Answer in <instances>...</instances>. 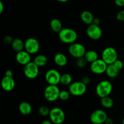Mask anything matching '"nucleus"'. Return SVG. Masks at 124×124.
Returning <instances> with one entry per match:
<instances>
[{
	"mask_svg": "<svg viewBox=\"0 0 124 124\" xmlns=\"http://www.w3.org/2000/svg\"><path fill=\"white\" fill-rule=\"evenodd\" d=\"M48 116L53 124H63L65 119V113L63 109L59 107H54L51 109Z\"/></svg>",
	"mask_w": 124,
	"mask_h": 124,
	"instance_id": "nucleus-5",
	"label": "nucleus"
},
{
	"mask_svg": "<svg viewBox=\"0 0 124 124\" xmlns=\"http://www.w3.org/2000/svg\"><path fill=\"white\" fill-rule=\"evenodd\" d=\"M13 40V39L12 38V36H5L4 38V41L5 42V43L8 44H12Z\"/></svg>",
	"mask_w": 124,
	"mask_h": 124,
	"instance_id": "nucleus-31",
	"label": "nucleus"
},
{
	"mask_svg": "<svg viewBox=\"0 0 124 124\" xmlns=\"http://www.w3.org/2000/svg\"><path fill=\"white\" fill-rule=\"evenodd\" d=\"M58 36L63 43L71 44L76 42L78 38V34L74 29L65 27L62 28L58 33Z\"/></svg>",
	"mask_w": 124,
	"mask_h": 124,
	"instance_id": "nucleus-1",
	"label": "nucleus"
},
{
	"mask_svg": "<svg viewBox=\"0 0 124 124\" xmlns=\"http://www.w3.org/2000/svg\"><path fill=\"white\" fill-rule=\"evenodd\" d=\"M113 91V85L108 80H102L96 87V92L100 98L109 96Z\"/></svg>",
	"mask_w": 124,
	"mask_h": 124,
	"instance_id": "nucleus-2",
	"label": "nucleus"
},
{
	"mask_svg": "<svg viewBox=\"0 0 124 124\" xmlns=\"http://www.w3.org/2000/svg\"><path fill=\"white\" fill-rule=\"evenodd\" d=\"M113 64L115 66V67H116V68L119 71L122 70V69H123L124 66L123 62L121 61V60H119V59H117V60L113 63Z\"/></svg>",
	"mask_w": 124,
	"mask_h": 124,
	"instance_id": "nucleus-29",
	"label": "nucleus"
},
{
	"mask_svg": "<svg viewBox=\"0 0 124 124\" xmlns=\"http://www.w3.org/2000/svg\"><path fill=\"white\" fill-rule=\"evenodd\" d=\"M86 33L87 36L93 40H99L102 36V30L101 27L94 24L88 25Z\"/></svg>",
	"mask_w": 124,
	"mask_h": 124,
	"instance_id": "nucleus-12",
	"label": "nucleus"
},
{
	"mask_svg": "<svg viewBox=\"0 0 124 124\" xmlns=\"http://www.w3.org/2000/svg\"><path fill=\"white\" fill-rule=\"evenodd\" d=\"M61 74L54 69H48L45 74V80L48 85H58L60 83Z\"/></svg>",
	"mask_w": 124,
	"mask_h": 124,
	"instance_id": "nucleus-8",
	"label": "nucleus"
},
{
	"mask_svg": "<svg viewBox=\"0 0 124 124\" xmlns=\"http://www.w3.org/2000/svg\"><path fill=\"white\" fill-rule=\"evenodd\" d=\"M72 83V77L70 74L65 73L61 75L60 83L64 85H70Z\"/></svg>",
	"mask_w": 124,
	"mask_h": 124,
	"instance_id": "nucleus-25",
	"label": "nucleus"
},
{
	"mask_svg": "<svg viewBox=\"0 0 124 124\" xmlns=\"http://www.w3.org/2000/svg\"><path fill=\"white\" fill-rule=\"evenodd\" d=\"M104 124H114L113 120L111 118L108 117L107 119V120H105V122Z\"/></svg>",
	"mask_w": 124,
	"mask_h": 124,
	"instance_id": "nucleus-36",
	"label": "nucleus"
},
{
	"mask_svg": "<svg viewBox=\"0 0 124 124\" xmlns=\"http://www.w3.org/2000/svg\"><path fill=\"white\" fill-rule=\"evenodd\" d=\"M101 103L103 107L109 109L113 106L114 101L110 96H107V97L101 98Z\"/></svg>",
	"mask_w": 124,
	"mask_h": 124,
	"instance_id": "nucleus-24",
	"label": "nucleus"
},
{
	"mask_svg": "<svg viewBox=\"0 0 124 124\" xmlns=\"http://www.w3.org/2000/svg\"><path fill=\"white\" fill-rule=\"evenodd\" d=\"M117 52L114 47H105L102 52V59L108 64H113L118 59Z\"/></svg>",
	"mask_w": 124,
	"mask_h": 124,
	"instance_id": "nucleus-4",
	"label": "nucleus"
},
{
	"mask_svg": "<svg viewBox=\"0 0 124 124\" xmlns=\"http://www.w3.org/2000/svg\"><path fill=\"white\" fill-rule=\"evenodd\" d=\"M41 124H53V123H52V122L50 120H45L42 121Z\"/></svg>",
	"mask_w": 124,
	"mask_h": 124,
	"instance_id": "nucleus-38",
	"label": "nucleus"
},
{
	"mask_svg": "<svg viewBox=\"0 0 124 124\" xmlns=\"http://www.w3.org/2000/svg\"><path fill=\"white\" fill-rule=\"evenodd\" d=\"M11 45L12 49L16 52L23 51L24 49V42L21 39L18 38L13 39Z\"/></svg>",
	"mask_w": 124,
	"mask_h": 124,
	"instance_id": "nucleus-20",
	"label": "nucleus"
},
{
	"mask_svg": "<svg viewBox=\"0 0 124 124\" xmlns=\"http://www.w3.org/2000/svg\"><path fill=\"white\" fill-rule=\"evenodd\" d=\"M108 118L107 114L102 109H96L92 112L90 120L93 124H103Z\"/></svg>",
	"mask_w": 124,
	"mask_h": 124,
	"instance_id": "nucleus-10",
	"label": "nucleus"
},
{
	"mask_svg": "<svg viewBox=\"0 0 124 124\" xmlns=\"http://www.w3.org/2000/svg\"><path fill=\"white\" fill-rule=\"evenodd\" d=\"M115 3L118 7H124V0H115Z\"/></svg>",
	"mask_w": 124,
	"mask_h": 124,
	"instance_id": "nucleus-33",
	"label": "nucleus"
},
{
	"mask_svg": "<svg viewBox=\"0 0 124 124\" xmlns=\"http://www.w3.org/2000/svg\"><path fill=\"white\" fill-rule=\"evenodd\" d=\"M54 62L55 64L58 66L63 67L67 65L68 62L67 57H66L65 54L61 53V52H58L54 55L53 57Z\"/></svg>",
	"mask_w": 124,
	"mask_h": 124,
	"instance_id": "nucleus-16",
	"label": "nucleus"
},
{
	"mask_svg": "<svg viewBox=\"0 0 124 124\" xmlns=\"http://www.w3.org/2000/svg\"><path fill=\"white\" fill-rule=\"evenodd\" d=\"M69 52L70 55L75 58L83 57L86 52L85 46L79 43H74L70 44L69 47Z\"/></svg>",
	"mask_w": 124,
	"mask_h": 124,
	"instance_id": "nucleus-7",
	"label": "nucleus"
},
{
	"mask_svg": "<svg viewBox=\"0 0 124 124\" xmlns=\"http://www.w3.org/2000/svg\"><path fill=\"white\" fill-rule=\"evenodd\" d=\"M39 49V43L35 38H29L24 42V50L30 54H35L38 52Z\"/></svg>",
	"mask_w": 124,
	"mask_h": 124,
	"instance_id": "nucleus-9",
	"label": "nucleus"
},
{
	"mask_svg": "<svg viewBox=\"0 0 124 124\" xmlns=\"http://www.w3.org/2000/svg\"><path fill=\"white\" fill-rule=\"evenodd\" d=\"M1 85L2 89L7 92H10L15 87V81L13 77L4 76L1 80Z\"/></svg>",
	"mask_w": 124,
	"mask_h": 124,
	"instance_id": "nucleus-15",
	"label": "nucleus"
},
{
	"mask_svg": "<svg viewBox=\"0 0 124 124\" xmlns=\"http://www.w3.org/2000/svg\"><path fill=\"white\" fill-rule=\"evenodd\" d=\"M18 109L21 114L24 115H27L31 113L32 107L29 102H22L18 106Z\"/></svg>",
	"mask_w": 124,
	"mask_h": 124,
	"instance_id": "nucleus-18",
	"label": "nucleus"
},
{
	"mask_svg": "<svg viewBox=\"0 0 124 124\" xmlns=\"http://www.w3.org/2000/svg\"><path fill=\"white\" fill-rule=\"evenodd\" d=\"M56 1L59 2H66L67 1H69V0H56Z\"/></svg>",
	"mask_w": 124,
	"mask_h": 124,
	"instance_id": "nucleus-39",
	"label": "nucleus"
},
{
	"mask_svg": "<svg viewBox=\"0 0 124 124\" xmlns=\"http://www.w3.org/2000/svg\"><path fill=\"white\" fill-rule=\"evenodd\" d=\"M107 63L102 59L98 58L97 60L90 63V70L93 73L95 74H102L105 73L107 68Z\"/></svg>",
	"mask_w": 124,
	"mask_h": 124,
	"instance_id": "nucleus-13",
	"label": "nucleus"
},
{
	"mask_svg": "<svg viewBox=\"0 0 124 124\" xmlns=\"http://www.w3.org/2000/svg\"><path fill=\"white\" fill-rule=\"evenodd\" d=\"M101 20L99 18H94V19H93V21L92 24H96V25L99 26V24H100Z\"/></svg>",
	"mask_w": 124,
	"mask_h": 124,
	"instance_id": "nucleus-35",
	"label": "nucleus"
},
{
	"mask_svg": "<svg viewBox=\"0 0 124 124\" xmlns=\"http://www.w3.org/2000/svg\"><path fill=\"white\" fill-rule=\"evenodd\" d=\"M84 57L86 60L87 63H93L99 58L97 52H96L95 51H93V50H89L88 51H86Z\"/></svg>",
	"mask_w": 124,
	"mask_h": 124,
	"instance_id": "nucleus-21",
	"label": "nucleus"
},
{
	"mask_svg": "<svg viewBox=\"0 0 124 124\" xmlns=\"http://www.w3.org/2000/svg\"><path fill=\"white\" fill-rule=\"evenodd\" d=\"M50 112V108H48V106H41L38 109L39 114L44 117L49 115Z\"/></svg>",
	"mask_w": 124,
	"mask_h": 124,
	"instance_id": "nucleus-26",
	"label": "nucleus"
},
{
	"mask_svg": "<svg viewBox=\"0 0 124 124\" xmlns=\"http://www.w3.org/2000/svg\"><path fill=\"white\" fill-rule=\"evenodd\" d=\"M4 11V4L2 1H0V14L3 12Z\"/></svg>",
	"mask_w": 124,
	"mask_h": 124,
	"instance_id": "nucleus-37",
	"label": "nucleus"
},
{
	"mask_svg": "<svg viewBox=\"0 0 124 124\" xmlns=\"http://www.w3.org/2000/svg\"><path fill=\"white\" fill-rule=\"evenodd\" d=\"M87 88V85L81 81H74L69 86V91L73 96H81L85 93Z\"/></svg>",
	"mask_w": 124,
	"mask_h": 124,
	"instance_id": "nucleus-6",
	"label": "nucleus"
},
{
	"mask_svg": "<svg viewBox=\"0 0 124 124\" xmlns=\"http://www.w3.org/2000/svg\"><path fill=\"white\" fill-rule=\"evenodd\" d=\"M60 91L61 90L57 85H48L44 91V96L48 102H55L59 98Z\"/></svg>",
	"mask_w": 124,
	"mask_h": 124,
	"instance_id": "nucleus-3",
	"label": "nucleus"
},
{
	"mask_svg": "<svg viewBox=\"0 0 124 124\" xmlns=\"http://www.w3.org/2000/svg\"><path fill=\"white\" fill-rule=\"evenodd\" d=\"M80 18L84 23L88 26L93 23L94 17H93V15L91 12L88 10H84L81 12Z\"/></svg>",
	"mask_w": 124,
	"mask_h": 124,
	"instance_id": "nucleus-17",
	"label": "nucleus"
},
{
	"mask_svg": "<svg viewBox=\"0 0 124 124\" xmlns=\"http://www.w3.org/2000/svg\"><path fill=\"white\" fill-rule=\"evenodd\" d=\"M70 93L69 91H67V90H62V91H60V93H59V98L61 100L65 101L70 98Z\"/></svg>",
	"mask_w": 124,
	"mask_h": 124,
	"instance_id": "nucleus-27",
	"label": "nucleus"
},
{
	"mask_svg": "<svg viewBox=\"0 0 124 124\" xmlns=\"http://www.w3.org/2000/svg\"><path fill=\"white\" fill-rule=\"evenodd\" d=\"M50 26L53 32L56 33H59L62 29V24L61 21L58 18H53L52 19L50 23Z\"/></svg>",
	"mask_w": 124,
	"mask_h": 124,
	"instance_id": "nucleus-22",
	"label": "nucleus"
},
{
	"mask_svg": "<svg viewBox=\"0 0 124 124\" xmlns=\"http://www.w3.org/2000/svg\"><path fill=\"white\" fill-rule=\"evenodd\" d=\"M87 62L86 60L85 59L84 57H81V58H77L76 60V65L78 68H84L85 67L86 64H87Z\"/></svg>",
	"mask_w": 124,
	"mask_h": 124,
	"instance_id": "nucleus-28",
	"label": "nucleus"
},
{
	"mask_svg": "<svg viewBox=\"0 0 124 124\" xmlns=\"http://www.w3.org/2000/svg\"><path fill=\"white\" fill-rule=\"evenodd\" d=\"M39 72V67L34 63L31 62L24 66V74L29 79H34L38 77Z\"/></svg>",
	"mask_w": 124,
	"mask_h": 124,
	"instance_id": "nucleus-11",
	"label": "nucleus"
},
{
	"mask_svg": "<svg viewBox=\"0 0 124 124\" xmlns=\"http://www.w3.org/2000/svg\"><path fill=\"white\" fill-rule=\"evenodd\" d=\"M81 81L83 82L84 84H85L86 85H87L90 82V77L88 76H84L82 78V80H81Z\"/></svg>",
	"mask_w": 124,
	"mask_h": 124,
	"instance_id": "nucleus-32",
	"label": "nucleus"
},
{
	"mask_svg": "<svg viewBox=\"0 0 124 124\" xmlns=\"http://www.w3.org/2000/svg\"><path fill=\"white\" fill-rule=\"evenodd\" d=\"M13 71L12 70H7L5 72V76L6 77H13Z\"/></svg>",
	"mask_w": 124,
	"mask_h": 124,
	"instance_id": "nucleus-34",
	"label": "nucleus"
},
{
	"mask_svg": "<svg viewBox=\"0 0 124 124\" xmlns=\"http://www.w3.org/2000/svg\"><path fill=\"white\" fill-rule=\"evenodd\" d=\"M119 71H120L118 70L113 64H111L107 66L105 73L108 77L111 79H115L118 76Z\"/></svg>",
	"mask_w": 124,
	"mask_h": 124,
	"instance_id": "nucleus-19",
	"label": "nucleus"
},
{
	"mask_svg": "<svg viewBox=\"0 0 124 124\" xmlns=\"http://www.w3.org/2000/svg\"><path fill=\"white\" fill-rule=\"evenodd\" d=\"M33 62L39 68V67L46 66L48 62V59H47V57L44 55L39 54L35 57Z\"/></svg>",
	"mask_w": 124,
	"mask_h": 124,
	"instance_id": "nucleus-23",
	"label": "nucleus"
},
{
	"mask_svg": "<svg viewBox=\"0 0 124 124\" xmlns=\"http://www.w3.org/2000/svg\"><path fill=\"white\" fill-rule=\"evenodd\" d=\"M122 124H124V118L122 119Z\"/></svg>",
	"mask_w": 124,
	"mask_h": 124,
	"instance_id": "nucleus-40",
	"label": "nucleus"
},
{
	"mask_svg": "<svg viewBox=\"0 0 124 124\" xmlns=\"http://www.w3.org/2000/svg\"><path fill=\"white\" fill-rule=\"evenodd\" d=\"M15 58L18 64L25 66L31 62V54L28 53L25 50H23L17 52Z\"/></svg>",
	"mask_w": 124,
	"mask_h": 124,
	"instance_id": "nucleus-14",
	"label": "nucleus"
},
{
	"mask_svg": "<svg viewBox=\"0 0 124 124\" xmlns=\"http://www.w3.org/2000/svg\"><path fill=\"white\" fill-rule=\"evenodd\" d=\"M0 1H1V0H0Z\"/></svg>",
	"mask_w": 124,
	"mask_h": 124,
	"instance_id": "nucleus-41",
	"label": "nucleus"
},
{
	"mask_svg": "<svg viewBox=\"0 0 124 124\" xmlns=\"http://www.w3.org/2000/svg\"><path fill=\"white\" fill-rule=\"evenodd\" d=\"M116 19L120 21H124V10L119 11L116 15Z\"/></svg>",
	"mask_w": 124,
	"mask_h": 124,
	"instance_id": "nucleus-30",
	"label": "nucleus"
}]
</instances>
